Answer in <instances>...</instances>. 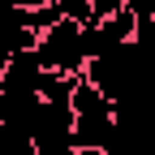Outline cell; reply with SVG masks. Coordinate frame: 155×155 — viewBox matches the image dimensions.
I'll return each instance as SVG.
<instances>
[{
    "label": "cell",
    "instance_id": "6da1fadb",
    "mask_svg": "<svg viewBox=\"0 0 155 155\" xmlns=\"http://www.w3.org/2000/svg\"><path fill=\"white\" fill-rule=\"evenodd\" d=\"M69 108H73V151H104L116 134V104L99 95L86 78H78Z\"/></svg>",
    "mask_w": 155,
    "mask_h": 155
},
{
    "label": "cell",
    "instance_id": "7a4b0ae2",
    "mask_svg": "<svg viewBox=\"0 0 155 155\" xmlns=\"http://www.w3.org/2000/svg\"><path fill=\"white\" fill-rule=\"evenodd\" d=\"M39 65L43 73H69V78H82L86 69V56H82V26L73 22H56L48 35H39Z\"/></svg>",
    "mask_w": 155,
    "mask_h": 155
},
{
    "label": "cell",
    "instance_id": "3957f363",
    "mask_svg": "<svg viewBox=\"0 0 155 155\" xmlns=\"http://www.w3.org/2000/svg\"><path fill=\"white\" fill-rule=\"evenodd\" d=\"M39 95H0V125L17 129V134H30L35 116H39Z\"/></svg>",
    "mask_w": 155,
    "mask_h": 155
},
{
    "label": "cell",
    "instance_id": "277c9868",
    "mask_svg": "<svg viewBox=\"0 0 155 155\" xmlns=\"http://www.w3.org/2000/svg\"><path fill=\"white\" fill-rule=\"evenodd\" d=\"M73 86H78V78H69V73H43L39 78V99L43 104H69Z\"/></svg>",
    "mask_w": 155,
    "mask_h": 155
},
{
    "label": "cell",
    "instance_id": "5b68a950",
    "mask_svg": "<svg viewBox=\"0 0 155 155\" xmlns=\"http://www.w3.org/2000/svg\"><path fill=\"white\" fill-rule=\"evenodd\" d=\"M0 155H39L30 134H17V129H5L0 125Z\"/></svg>",
    "mask_w": 155,
    "mask_h": 155
},
{
    "label": "cell",
    "instance_id": "8992f818",
    "mask_svg": "<svg viewBox=\"0 0 155 155\" xmlns=\"http://www.w3.org/2000/svg\"><path fill=\"white\" fill-rule=\"evenodd\" d=\"M134 43H138V52L155 56V17H147V22H138V30H134Z\"/></svg>",
    "mask_w": 155,
    "mask_h": 155
},
{
    "label": "cell",
    "instance_id": "52a82bcc",
    "mask_svg": "<svg viewBox=\"0 0 155 155\" xmlns=\"http://www.w3.org/2000/svg\"><path fill=\"white\" fill-rule=\"evenodd\" d=\"M52 0H9V9H22V13H35V9H48Z\"/></svg>",
    "mask_w": 155,
    "mask_h": 155
}]
</instances>
